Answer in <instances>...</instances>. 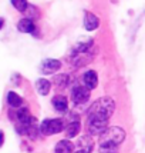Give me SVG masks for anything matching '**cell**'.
I'll return each instance as SVG.
<instances>
[{
	"label": "cell",
	"mask_w": 145,
	"mask_h": 153,
	"mask_svg": "<svg viewBox=\"0 0 145 153\" xmlns=\"http://www.w3.org/2000/svg\"><path fill=\"white\" fill-rule=\"evenodd\" d=\"M125 139V130L118 126L108 127L100 137V152L101 153H112L115 152V147L122 143Z\"/></svg>",
	"instance_id": "6da1fadb"
},
{
	"label": "cell",
	"mask_w": 145,
	"mask_h": 153,
	"mask_svg": "<svg viewBox=\"0 0 145 153\" xmlns=\"http://www.w3.org/2000/svg\"><path fill=\"white\" fill-rule=\"evenodd\" d=\"M115 103L111 97H101L95 100L88 110V120H103L108 122L110 116L114 113Z\"/></svg>",
	"instance_id": "7a4b0ae2"
},
{
	"label": "cell",
	"mask_w": 145,
	"mask_h": 153,
	"mask_svg": "<svg viewBox=\"0 0 145 153\" xmlns=\"http://www.w3.org/2000/svg\"><path fill=\"white\" fill-rule=\"evenodd\" d=\"M63 129L66 127H64V122L61 119H46L40 125V132L46 136L60 133Z\"/></svg>",
	"instance_id": "3957f363"
},
{
	"label": "cell",
	"mask_w": 145,
	"mask_h": 153,
	"mask_svg": "<svg viewBox=\"0 0 145 153\" xmlns=\"http://www.w3.org/2000/svg\"><path fill=\"white\" fill-rule=\"evenodd\" d=\"M71 97L75 103H86L90 99V89H87L86 86H77L72 89Z\"/></svg>",
	"instance_id": "277c9868"
},
{
	"label": "cell",
	"mask_w": 145,
	"mask_h": 153,
	"mask_svg": "<svg viewBox=\"0 0 145 153\" xmlns=\"http://www.w3.org/2000/svg\"><path fill=\"white\" fill-rule=\"evenodd\" d=\"M107 123L108 122L103 120H88V132L91 134H103L108 129Z\"/></svg>",
	"instance_id": "5b68a950"
},
{
	"label": "cell",
	"mask_w": 145,
	"mask_h": 153,
	"mask_svg": "<svg viewBox=\"0 0 145 153\" xmlns=\"http://www.w3.org/2000/svg\"><path fill=\"white\" fill-rule=\"evenodd\" d=\"M60 67H61V63H60L59 60H56V59H46L43 63H41V72H43V73H47V74L56 73Z\"/></svg>",
	"instance_id": "8992f818"
},
{
	"label": "cell",
	"mask_w": 145,
	"mask_h": 153,
	"mask_svg": "<svg viewBox=\"0 0 145 153\" xmlns=\"http://www.w3.org/2000/svg\"><path fill=\"white\" fill-rule=\"evenodd\" d=\"M83 83H84V86L87 89H94V87H97V83H98V77H97V73L94 72V70H88L84 73L83 76Z\"/></svg>",
	"instance_id": "52a82bcc"
},
{
	"label": "cell",
	"mask_w": 145,
	"mask_h": 153,
	"mask_svg": "<svg viewBox=\"0 0 145 153\" xmlns=\"http://www.w3.org/2000/svg\"><path fill=\"white\" fill-rule=\"evenodd\" d=\"M16 119L19 122V125H27V123H31L34 120L30 112H29V109H26V107H21L16 112Z\"/></svg>",
	"instance_id": "ba28073f"
},
{
	"label": "cell",
	"mask_w": 145,
	"mask_h": 153,
	"mask_svg": "<svg viewBox=\"0 0 145 153\" xmlns=\"http://www.w3.org/2000/svg\"><path fill=\"white\" fill-rule=\"evenodd\" d=\"M17 29H19L21 33H34L36 26H34V23L31 19L24 17V19H21L19 23H17Z\"/></svg>",
	"instance_id": "9c48e42d"
},
{
	"label": "cell",
	"mask_w": 145,
	"mask_h": 153,
	"mask_svg": "<svg viewBox=\"0 0 145 153\" xmlns=\"http://www.w3.org/2000/svg\"><path fill=\"white\" fill-rule=\"evenodd\" d=\"M98 23H100V20L95 14H92V13L86 14V17H84V27H86L87 30H90V32L95 30L98 27Z\"/></svg>",
	"instance_id": "30bf717a"
},
{
	"label": "cell",
	"mask_w": 145,
	"mask_h": 153,
	"mask_svg": "<svg viewBox=\"0 0 145 153\" xmlns=\"http://www.w3.org/2000/svg\"><path fill=\"white\" fill-rule=\"evenodd\" d=\"M80 132V120L78 119H74L71 120L70 123H67L66 126V134L67 137H75Z\"/></svg>",
	"instance_id": "8fae6325"
},
{
	"label": "cell",
	"mask_w": 145,
	"mask_h": 153,
	"mask_svg": "<svg viewBox=\"0 0 145 153\" xmlns=\"http://www.w3.org/2000/svg\"><path fill=\"white\" fill-rule=\"evenodd\" d=\"M72 143L68 140H60L56 145V153H72Z\"/></svg>",
	"instance_id": "7c38bea8"
},
{
	"label": "cell",
	"mask_w": 145,
	"mask_h": 153,
	"mask_svg": "<svg viewBox=\"0 0 145 153\" xmlns=\"http://www.w3.org/2000/svg\"><path fill=\"white\" fill-rule=\"evenodd\" d=\"M53 106L56 107V110H59V112H66L67 106H68L67 97H64V96H54Z\"/></svg>",
	"instance_id": "4fadbf2b"
},
{
	"label": "cell",
	"mask_w": 145,
	"mask_h": 153,
	"mask_svg": "<svg viewBox=\"0 0 145 153\" xmlns=\"http://www.w3.org/2000/svg\"><path fill=\"white\" fill-rule=\"evenodd\" d=\"M50 87H51V85H50V82L46 79H39L36 82V89H37V92H39L40 94H43V96L48 94Z\"/></svg>",
	"instance_id": "5bb4252c"
},
{
	"label": "cell",
	"mask_w": 145,
	"mask_h": 153,
	"mask_svg": "<svg viewBox=\"0 0 145 153\" xmlns=\"http://www.w3.org/2000/svg\"><path fill=\"white\" fill-rule=\"evenodd\" d=\"M7 103L12 107H20L21 103H23V99L16 92H9V94H7Z\"/></svg>",
	"instance_id": "9a60e30c"
},
{
	"label": "cell",
	"mask_w": 145,
	"mask_h": 153,
	"mask_svg": "<svg viewBox=\"0 0 145 153\" xmlns=\"http://www.w3.org/2000/svg\"><path fill=\"white\" fill-rule=\"evenodd\" d=\"M54 83H56V86L59 87H66L68 85V76L67 74H59V76H56Z\"/></svg>",
	"instance_id": "2e32d148"
},
{
	"label": "cell",
	"mask_w": 145,
	"mask_h": 153,
	"mask_svg": "<svg viewBox=\"0 0 145 153\" xmlns=\"http://www.w3.org/2000/svg\"><path fill=\"white\" fill-rule=\"evenodd\" d=\"M12 4H13L19 12H26L27 7H29L27 0H12Z\"/></svg>",
	"instance_id": "e0dca14e"
},
{
	"label": "cell",
	"mask_w": 145,
	"mask_h": 153,
	"mask_svg": "<svg viewBox=\"0 0 145 153\" xmlns=\"http://www.w3.org/2000/svg\"><path fill=\"white\" fill-rule=\"evenodd\" d=\"M26 13H27V19H31V17H37V10H36L34 7H31V6L27 7Z\"/></svg>",
	"instance_id": "ac0fdd59"
},
{
	"label": "cell",
	"mask_w": 145,
	"mask_h": 153,
	"mask_svg": "<svg viewBox=\"0 0 145 153\" xmlns=\"http://www.w3.org/2000/svg\"><path fill=\"white\" fill-rule=\"evenodd\" d=\"M91 149L92 147H80L75 153H91Z\"/></svg>",
	"instance_id": "d6986e66"
},
{
	"label": "cell",
	"mask_w": 145,
	"mask_h": 153,
	"mask_svg": "<svg viewBox=\"0 0 145 153\" xmlns=\"http://www.w3.org/2000/svg\"><path fill=\"white\" fill-rule=\"evenodd\" d=\"M3 142H4V133L0 130V147H1V145H3Z\"/></svg>",
	"instance_id": "ffe728a7"
},
{
	"label": "cell",
	"mask_w": 145,
	"mask_h": 153,
	"mask_svg": "<svg viewBox=\"0 0 145 153\" xmlns=\"http://www.w3.org/2000/svg\"><path fill=\"white\" fill-rule=\"evenodd\" d=\"M3 26H4V20L0 17V30H1V27H3Z\"/></svg>",
	"instance_id": "44dd1931"
},
{
	"label": "cell",
	"mask_w": 145,
	"mask_h": 153,
	"mask_svg": "<svg viewBox=\"0 0 145 153\" xmlns=\"http://www.w3.org/2000/svg\"><path fill=\"white\" fill-rule=\"evenodd\" d=\"M112 153H115V152H112Z\"/></svg>",
	"instance_id": "7402d4cb"
}]
</instances>
